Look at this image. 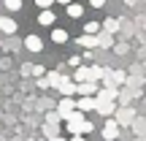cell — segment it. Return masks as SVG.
Returning a JSON list of instances; mask_svg holds the SVG:
<instances>
[{
	"instance_id": "cell-1",
	"label": "cell",
	"mask_w": 146,
	"mask_h": 141,
	"mask_svg": "<svg viewBox=\"0 0 146 141\" xmlns=\"http://www.w3.org/2000/svg\"><path fill=\"white\" fill-rule=\"evenodd\" d=\"M84 122H87V117H84L81 109H76L73 114L65 120V130L70 133V136H84Z\"/></svg>"
},
{
	"instance_id": "cell-2",
	"label": "cell",
	"mask_w": 146,
	"mask_h": 141,
	"mask_svg": "<svg viewBox=\"0 0 146 141\" xmlns=\"http://www.w3.org/2000/svg\"><path fill=\"white\" fill-rule=\"evenodd\" d=\"M119 133H122V125L114 120V117H106V125H103V130H100V136H103L106 141H116Z\"/></svg>"
},
{
	"instance_id": "cell-3",
	"label": "cell",
	"mask_w": 146,
	"mask_h": 141,
	"mask_svg": "<svg viewBox=\"0 0 146 141\" xmlns=\"http://www.w3.org/2000/svg\"><path fill=\"white\" fill-rule=\"evenodd\" d=\"M22 46H25L27 52H33V54H41V52H43V38L35 35V33H30V35L22 41Z\"/></svg>"
},
{
	"instance_id": "cell-4",
	"label": "cell",
	"mask_w": 146,
	"mask_h": 141,
	"mask_svg": "<svg viewBox=\"0 0 146 141\" xmlns=\"http://www.w3.org/2000/svg\"><path fill=\"white\" fill-rule=\"evenodd\" d=\"M57 111H60V117H62V122H65L73 111H76V100H73L70 95H62V100L57 103Z\"/></svg>"
},
{
	"instance_id": "cell-5",
	"label": "cell",
	"mask_w": 146,
	"mask_h": 141,
	"mask_svg": "<svg viewBox=\"0 0 146 141\" xmlns=\"http://www.w3.org/2000/svg\"><path fill=\"white\" fill-rule=\"evenodd\" d=\"M106 84H108V87H122V84L127 82V73L125 71H106Z\"/></svg>"
},
{
	"instance_id": "cell-6",
	"label": "cell",
	"mask_w": 146,
	"mask_h": 141,
	"mask_svg": "<svg viewBox=\"0 0 146 141\" xmlns=\"http://www.w3.org/2000/svg\"><path fill=\"white\" fill-rule=\"evenodd\" d=\"M95 106H98V98L95 95H78L76 98V109H81L84 114L87 111H95Z\"/></svg>"
},
{
	"instance_id": "cell-7",
	"label": "cell",
	"mask_w": 146,
	"mask_h": 141,
	"mask_svg": "<svg viewBox=\"0 0 146 141\" xmlns=\"http://www.w3.org/2000/svg\"><path fill=\"white\" fill-rule=\"evenodd\" d=\"M98 82L87 79V82H76V95H98Z\"/></svg>"
},
{
	"instance_id": "cell-8",
	"label": "cell",
	"mask_w": 146,
	"mask_h": 141,
	"mask_svg": "<svg viewBox=\"0 0 146 141\" xmlns=\"http://www.w3.org/2000/svg\"><path fill=\"white\" fill-rule=\"evenodd\" d=\"M95 111H98L100 117H114V111H116V103H114V100H98Z\"/></svg>"
},
{
	"instance_id": "cell-9",
	"label": "cell",
	"mask_w": 146,
	"mask_h": 141,
	"mask_svg": "<svg viewBox=\"0 0 146 141\" xmlns=\"http://www.w3.org/2000/svg\"><path fill=\"white\" fill-rule=\"evenodd\" d=\"M116 95H119V87H108L106 84V87H98V95L95 98L98 100H116Z\"/></svg>"
},
{
	"instance_id": "cell-10",
	"label": "cell",
	"mask_w": 146,
	"mask_h": 141,
	"mask_svg": "<svg viewBox=\"0 0 146 141\" xmlns=\"http://www.w3.org/2000/svg\"><path fill=\"white\" fill-rule=\"evenodd\" d=\"M54 22H57V14H54L52 8H41V14H38V25H43V27H52Z\"/></svg>"
},
{
	"instance_id": "cell-11",
	"label": "cell",
	"mask_w": 146,
	"mask_h": 141,
	"mask_svg": "<svg viewBox=\"0 0 146 141\" xmlns=\"http://www.w3.org/2000/svg\"><path fill=\"white\" fill-rule=\"evenodd\" d=\"M133 117H135V111H133V109H116L114 111V120L119 122V125H130Z\"/></svg>"
},
{
	"instance_id": "cell-12",
	"label": "cell",
	"mask_w": 146,
	"mask_h": 141,
	"mask_svg": "<svg viewBox=\"0 0 146 141\" xmlns=\"http://www.w3.org/2000/svg\"><path fill=\"white\" fill-rule=\"evenodd\" d=\"M60 95H70V98H73V95H76V82H73V79H68V76H62V82H60Z\"/></svg>"
},
{
	"instance_id": "cell-13",
	"label": "cell",
	"mask_w": 146,
	"mask_h": 141,
	"mask_svg": "<svg viewBox=\"0 0 146 141\" xmlns=\"http://www.w3.org/2000/svg\"><path fill=\"white\" fill-rule=\"evenodd\" d=\"M16 27H19V25H16L11 16H0V33H5V35H14Z\"/></svg>"
},
{
	"instance_id": "cell-14",
	"label": "cell",
	"mask_w": 146,
	"mask_h": 141,
	"mask_svg": "<svg viewBox=\"0 0 146 141\" xmlns=\"http://www.w3.org/2000/svg\"><path fill=\"white\" fill-rule=\"evenodd\" d=\"M76 43H78V46H84V49H98V35H89V33H84V35L76 38Z\"/></svg>"
},
{
	"instance_id": "cell-15",
	"label": "cell",
	"mask_w": 146,
	"mask_h": 141,
	"mask_svg": "<svg viewBox=\"0 0 146 141\" xmlns=\"http://www.w3.org/2000/svg\"><path fill=\"white\" fill-rule=\"evenodd\" d=\"M98 46H100V49H111V46H114V33L100 30V33H98Z\"/></svg>"
},
{
	"instance_id": "cell-16",
	"label": "cell",
	"mask_w": 146,
	"mask_h": 141,
	"mask_svg": "<svg viewBox=\"0 0 146 141\" xmlns=\"http://www.w3.org/2000/svg\"><path fill=\"white\" fill-rule=\"evenodd\" d=\"M46 82H49V87H52V90H57V87H60V82H62V71H60V68L46 71Z\"/></svg>"
},
{
	"instance_id": "cell-17",
	"label": "cell",
	"mask_w": 146,
	"mask_h": 141,
	"mask_svg": "<svg viewBox=\"0 0 146 141\" xmlns=\"http://www.w3.org/2000/svg\"><path fill=\"white\" fill-rule=\"evenodd\" d=\"M65 14H68L70 19H81V16H84V5H78V3H68V5H65Z\"/></svg>"
},
{
	"instance_id": "cell-18",
	"label": "cell",
	"mask_w": 146,
	"mask_h": 141,
	"mask_svg": "<svg viewBox=\"0 0 146 141\" xmlns=\"http://www.w3.org/2000/svg\"><path fill=\"white\" fill-rule=\"evenodd\" d=\"M52 43H68V30H62V27H52Z\"/></svg>"
},
{
	"instance_id": "cell-19",
	"label": "cell",
	"mask_w": 146,
	"mask_h": 141,
	"mask_svg": "<svg viewBox=\"0 0 146 141\" xmlns=\"http://www.w3.org/2000/svg\"><path fill=\"white\" fill-rule=\"evenodd\" d=\"M87 79H89V68H84V65L73 68V82H87Z\"/></svg>"
},
{
	"instance_id": "cell-20",
	"label": "cell",
	"mask_w": 146,
	"mask_h": 141,
	"mask_svg": "<svg viewBox=\"0 0 146 141\" xmlns=\"http://www.w3.org/2000/svg\"><path fill=\"white\" fill-rule=\"evenodd\" d=\"M100 25H103V30H108V33H116V30H119V19H114V16H108V19H103Z\"/></svg>"
},
{
	"instance_id": "cell-21",
	"label": "cell",
	"mask_w": 146,
	"mask_h": 141,
	"mask_svg": "<svg viewBox=\"0 0 146 141\" xmlns=\"http://www.w3.org/2000/svg\"><path fill=\"white\" fill-rule=\"evenodd\" d=\"M3 5H5V11H8V14H16V11H22V0H3Z\"/></svg>"
},
{
	"instance_id": "cell-22",
	"label": "cell",
	"mask_w": 146,
	"mask_h": 141,
	"mask_svg": "<svg viewBox=\"0 0 146 141\" xmlns=\"http://www.w3.org/2000/svg\"><path fill=\"white\" fill-rule=\"evenodd\" d=\"M103 76H106V68H100V65H92V68H89V79H92V82H100Z\"/></svg>"
},
{
	"instance_id": "cell-23",
	"label": "cell",
	"mask_w": 146,
	"mask_h": 141,
	"mask_svg": "<svg viewBox=\"0 0 146 141\" xmlns=\"http://www.w3.org/2000/svg\"><path fill=\"white\" fill-rule=\"evenodd\" d=\"M100 30H103L100 22H87V25H84V33H89V35H98Z\"/></svg>"
},
{
	"instance_id": "cell-24",
	"label": "cell",
	"mask_w": 146,
	"mask_h": 141,
	"mask_svg": "<svg viewBox=\"0 0 146 141\" xmlns=\"http://www.w3.org/2000/svg\"><path fill=\"white\" fill-rule=\"evenodd\" d=\"M43 136H46V138L60 136V125H49V122H43Z\"/></svg>"
},
{
	"instance_id": "cell-25",
	"label": "cell",
	"mask_w": 146,
	"mask_h": 141,
	"mask_svg": "<svg viewBox=\"0 0 146 141\" xmlns=\"http://www.w3.org/2000/svg\"><path fill=\"white\" fill-rule=\"evenodd\" d=\"M3 49H5V52H16V49H19V41H16L14 35H8V41L3 43Z\"/></svg>"
},
{
	"instance_id": "cell-26",
	"label": "cell",
	"mask_w": 146,
	"mask_h": 141,
	"mask_svg": "<svg viewBox=\"0 0 146 141\" xmlns=\"http://www.w3.org/2000/svg\"><path fill=\"white\" fill-rule=\"evenodd\" d=\"M46 122H49V125H60V122H62L60 111H49V114H46Z\"/></svg>"
},
{
	"instance_id": "cell-27",
	"label": "cell",
	"mask_w": 146,
	"mask_h": 141,
	"mask_svg": "<svg viewBox=\"0 0 146 141\" xmlns=\"http://www.w3.org/2000/svg\"><path fill=\"white\" fill-rule=\"evenodd\" d=\"M33 76H35V79L46 76V68H43V65H33Z\"/></svg>"
},
{
	"instance_id": "cell-28",
	"label": "cell",
	"mask_w": 146,
	"mask_h": 141,
	"mask_svg": "<svg viewBox=\"0 0 146 141\" xmlns=\"http://www.w3.org/2000/svg\"><path fill=\"white\" fill-rule=\"evenodd\" d=\"M35 5H38V8H52L54 0H35Z\"/></svg>"
},
{
	"instance_id": "cell-29",
	"label": "cell",
	"mask_w": 146,
	"mask_h": 141,
	"mask_svg": "<svg viewBox=\"0 0 146 141\" xmlns=\"http://www.w3.org/2000/svg\"><path fill=\"white\" fill-rule=\"evenodd\" d=\"M68 65H73V68H78V65H81V57H76V54H73V57H68Z\"/></svg>"
},
{
	"instance_id": "cell-30",
	"label": "cell",
	"mask_w": 146,
	"mask_h": 141,
	"mask_svg": "<svg viewBox=\"0 0 146 141\" xmlns=\"http://www.w3.org/2000/svg\"><path fill=\"white\" fill-rule=\"evenodd\" d=\"M89 5H92V8H103L106 0H89Z\"/></svg>"
},
{
	"instance_id": "cell-31",
	"label": "cell",
	"mask_w": 146,
	"mask_h": 141,
	"mask_svg": "<svg viewBox=\"0 0 146 141\" xmlns=\"http://www.w3.org/2000/svg\"><path fill=\"white\" fill-rule=\"evenodd\" d=\"M92 130H95V125L87 120V122H84V136H87V133H92Z\"/></svg>"
},
{
	"instance_id": "cell-32",
	"label": "cell",
	"mask_w": 146,
	"mask_h": 141,
	"mask_svg": "<svg viewBox=\"0 0 146 141\" xmlns=\"http://www.w3.org/2000/svg\"><path fill=\"white\" fill-rule=\"evenodd\" d=\"M68 141H87V138H84V136H70Z\"/></svg>"
},
{
	"instance_id": "cell-33",
	"label": "cell",
	"mask_w": 146,
	"mask_h": 141,
	"mask_svg": "<svg viewBox=\"0 0 146 141\" xmlns=\"http://www.w3.org/2000/svg\"><path fill=\"white\" fill-rule=\"evenodd\" d=\"M49 141H68V138H62V136H52Z\"/></svg>"
},
{
	"instance_id": "cell-34",
	"label": "cell",
	"mask_w": 146,
	"mask_h": 141,
	"mask_svg": "<svg viewBox=\"0 0 146 141\" xmlns=\"http://www.w3.org/2000/svg\"><path fill=\"white\" fill-rule=\"evenodd\" d=\"M54 3H60V5H68V3H73V0H54Z\"/></svg>"
},
{
	"instance_id": "cell-35",
	"label": "cell",
	"mask_w": 146,
	"mask_h": 141,
	"mask_svg": "<svg viewBox=\"0 0 146 141\" xmlns=\"http://www.w3.org/2000/svg\"><path fill=\"white\" fill-rule=\"evenodd\" d=\"M125 3H127V5H135V0H125Z\"/></svg>"
}]
</instances>
